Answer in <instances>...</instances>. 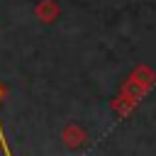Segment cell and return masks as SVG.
<instances>
[{
    "instance_id": "1",
    "label": "cell",
    "mask_w": 156,
    "mask_h": 156,
    "mask_svg": "<svg viewBox=\"0 0 156 156\" xmlns=\"http://www.w3.org/2000/svg\"><path fill=\"white\" fill-rule=\"evenodd\" d=\"M0 136H2V129H0Z\"/></svg>"
}]
</instances>
